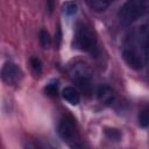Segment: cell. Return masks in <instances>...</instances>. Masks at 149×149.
<instances>
[{
    "label": "cell",
    "mask_w": 149,
    "mask_h": 149,
    "mask_svg": "<svg viewBox=\"0 0 149 149\" xmlns=\"http://www.w3.org/2000/svg\"><path fill=\"white\" fill-rule=\"evenodd\" d=\"M144 17L130 26L122 47V58L134 70H141L144 65V52L149 36V20Z\"/></svg>",
    "instance_id": "6da1fadb"
},
{
    "label": "cell",
    "mask_w": 149,
    "mask_h": 149,
    "mask_svg": "<svg viewBox=\"0 0 149 149\" xmlns=\"http://www.w3.org/2000/svg\"><path fill=\"white\" fill-rule=\"evenodd\" d=\"M149 9V1L144 0H129L125 2L119 12L118 17L122 26L128 27L146 16V13Z\"/></svg>",
    "instance_id": "7a4b0ae2"
},
{
    "label": "cell",
    "mask_w": 149,
    "mask_h": 149,
    "mask_svg": "<svg viewBox=\"0 0 149 149\" xmlns=\"http://www.w3.org/2000/svg\"><path fill=\"white\" fill-rule=\"evenodd\" d=\"M73 47L81 51L95 52L97 50V36L91 26L85 22H78L73 35Z\"/></svg>",
    "instance_id": "3957f363"
},
{
    "label": "cell",
    "mask_w": 149,
    "mask_h": 149,
    "mask_svg": "<svg viewBox=\"0 0 149 149\" xmlns=\"http://www.w3.org/2000/svg\"><path fill=\"white\" fill-rule=\"evenodd\" d=\"M57 132L61 139L65 143H68L72 149H84L81 141H80L79 130H78L76 120L73 118L63 116L58 122Z\"/></svg>",
    "instance_id": "277c9868"
},
{
    "label": "cell",
    "mask_w": 149,
    "mask_h": 149,
    "mask_svg": "<svg viewBox=\"0 0 149 149\" xmlns=\"http://www.w3.org/2000/svg\"><path fill=\"white\" fill-rule=\"evenodd\" d=\"M70 77L73 81L78 84V86L85 92L90 93L92 90V71L91 69L83 62H77L70 68Z\"/></svg>",
    "instance_id": "5b68a950"
},
{
    "label": "cell",
    "mask_w": 149,
    "mask_h": 149,
    "mask_svg": "<svg viewBox=\"0 0 149 149\" xmlns=\"http://www.w3.org/2000/svg\"><path fill=\"white\" fill-rule=\"evenodd\" d=\"M1 78L5 83L15 85L20 83L22 78V71L21 69L13 62H6L1 69Z\"/></svg>",
    "instance_id": "8992f818"
},
{
    "label": "cell",
    "mask_w": 149,
    "mask_h": 149,
    "mask_svg": "<svg viewBox=\"0 0 149 149\" xmlns=\"http://www.w3.org/2000/svg\"><path fill=\"white\" fill-rule=\"evenodd\" d=\"M97 95H98L99 101L106 106H113L118 100V97H116V93L114 92V90L107 85L99 86L98 91H97Z\"/></svg>",
    "instance_id": "52a82bcc"
},
{
    "label": "cell",
    "mask_w": 149,
    "mask_h": 149,
    "mask_svg": "<svg viewBox=\"0 0 149 149\" xmlns=\"http://www.w3.org/2000/svg\"><path fill=\"white\" fill-rule=\"evenodd\" d=\"M62 97H63V99L66 102H69L72 106H77L79 104V101H80V94H79V92L74 87H72V86L64 87L63 91H62Z\"/></svg>",
    "instance_id": "ba28073f"
},
{
    "label": "cell",
    "mask_w": 149,
    "mask_h": 149,
    "mask_svg": "<svg viewBox=\"0 0 149 149\" xmlns=\"http://www.w3.org/2000/svg\"><path fill=\"white\" fill-rule=\"evenodd\" d=\"M86 3L94 10L97 12H104L105 9H107L111 5V1H106V0H88L86 1Z\"/></svg>",
    "instance_id": "9c48e42d"
},
{
    "label": "cell",
    "mask_w": 149,
    "mask_h": 149,
    "mask_svg": "<svg viewBox=\"0 0 149 149\" xmlns=\"http://www.w3.org/2000/svg\"><path fill=\"white\" fill-rule=\"evenodd\" d=\"M105 135L111 141H119L122 137V133L116 128H105Z\"/></svg>",
    "instance_id": "30bf717a"
},
{
    "label": "cell",
    "mask_w": 149,
    "mask_h": 149,
    "mask_svg": "<svg viewBox=\"0 0 149 149\" xmlns=\"http://www.w3.org/2000/svg\"><path fill=\"white\" fill-rule=\"evenodd\" d=\"M77 3L76 2H72V1H68V2H64L63 3V12L65 15L68 16H72L77 13Z\"/></svg>",
    "instance_id": "8fae6325"
},
{
    "label": "cell",
    "mask_w": 149,
    "mask_h": 149,
    "mask_svg": "<svg viewBox=\"0 0 149 149\" xmlns=\"http://www.w3.org/2000/svg\"><path fill=\"white\" fill-rule=\"evenodd\" d=\"M40 43H41V45L43 47V48H49L50 47V44H51V38H50V35H49V33L47 31V30H44V29H42L41 31H40Z\"/></svg>",
    "instance_id": "7c38bea8"
},
{
    "label": "cell",
    "mask_w": 149,
    "mask_h": 149,
    "mask_svg": "<svg viewBox=\"0 0 149 149\" xmlns=\"http://www.w3.org/2000/svg\"><path fill=\"white\" fill-rule=\"evenodd\" d=\"M139 123L141 127L146 128L149 127V107L143 109L140 114H139Z\"/></svg>",
    "instance_id": "4fadbf2b"
},
{
    "label": "cell",
    "mask_w": 149,
    "mask_h": 149,
    "mask_svg": "<svg viewBox=\"0 0 149 149\" xmlns=\"http://www.w3.org/2000/svg\"><path fill=\"white\" fill-rule=\"evenodd\" d=\"M44 91H45V93H47L48 95H50V97H56L57 93H58V84H57V81H51V83H49V84L45 86Z\"/></svg>",
    "instance_id": "5bb4252c"
},
{
    "label": "cell",
    "mask_w": 149,
    "mask_h": 149,
    "mask_svg": "<svg viewBox=\"0 0 149 149\" xmlns=\"http://www.w3.org/2000/svg\"><path fill=\"white\" fill-rule=\"evenodd\" d=\"M30 65H31V69L34 70L35 73H41V71H42V63H41V61L37 57H31L30 58Z\"/></svg>",
    "instance_id": "9a60e30c"
},
{
    "label": "cell",
    "mask_w": 149,
    "mask_h": 149,
    "mask_svg": "<svg viewBox=\"0 0 149 149\" xmlns=\"http://www.w3.org/2000/svg\"><path fill=\"white\" fill-rule=\"evenodd\" d=\"M24 149H52V148H48V147L42 146V144H36V143H31V142H29V143L26 144Z\"/></svg>",
    "instance_id": "2e32d148"
}]
</instances>
